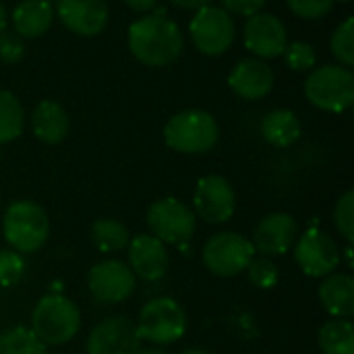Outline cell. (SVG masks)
Segmentation results:
<instances>
[{
  "label": "cell",
  "mask_w": 354,
  "mask_h": 354,
  "mask_svg": "<svg viewBox=\"0 0 354 354\" xmlns=\"http://www.w3.org/2000/svg\"><path fill=\"white\" fill-rule=\"evenodd\" d=\"M334 226L338 230V234L353 245L354 241V191L348 189L334 207Z\"/></svg>",
  "instance_id": "cell-29"
},
{
  "label": "cell",
  "mask_w": 354,
  "mask_h": 354,
  "mask_svg": "<svg viewBox=\"0 0 354 354\" xmlns=\"http://www.w3.org/2000/svg\"><path fill=\"white\" fill-rule=\"evenodd\" d=\"M322 307L338 319L354 315V278L351 274H330L322 280L317 290Z\"/></svg>",
  "instance_id": "cell-19"
},
{
  "label": "cell",
  "mask_w": 354,
  "mask_h": 354,
  "mask_svg": "<svg viewBox=\"0 0 354 354\" xmlns=\"http://www.w3.org/2000/svg\"><path fill=\"white\" fill-rule=\"evenodd\" d=\"M46 346H62L81 330V311L64 295H46L31 313L29 328Z\"/></svg>",
  "instance_id": "cell-3"
},
{
  "label": "cell",
  "mask_w": 354,
  "mask_h": 354,
  "mask_svg": "<svg viewBox=\"0 0 354 354\" xmlns=\"http://www.w3.org/2000/svg\"><path fill=\"white\" fill-rule=\"evenodd\" d=\"M344 255H346V263H348V268H353V245H348V247H346Z\"/></svg>",
  "instance_id": "cell-39"
},
{
  "label": "cell",
  "mask_w": 354,
  "mask_h": 354,
  "mask_svg": "<svg viewBox=\"0 0 354 354\" xmlns=\"http://www.w3.org/2000/svg\"><path fill=\"white\" fill-rule=\"evenodd\" d=\"M245 274H247L249 282L255 288H261V290L274 288L278 284V280H280L278 266L270 257H253L251 263L247 266Z\"/></svg>",
  "instance_id": "cell-28"
},
{
  "label": "cell",
  "mask_w": 354,
  "mask_h": 354,
  "mask_svg": "<svg viewBox=\"0 0 354 354\" xmlns=\"http://www.w3.org/2000/svg\"><path fill=\"white\" fill-rule=\"evenodd\" d=\"M220 137L216 118L205 110H183L164 127V141L178 153H205Z\"/></svg>",
  "instance_id": "cell-4"
},
{
  "label": "cell",
  "mask_w": 354,
  "mask_h": 354,
  "mask_svg": "<svg viewBox=\"0 0 354 354\" xmlns=\"http://www.w3.org/2000/svg\"><path fill=\"white\" fill-rule=\"evenodd\" d=\"M284 60H286V66L297 71V73H305V71H313L315 64H317V54H315V48L307 41H292V44H286L284 48Z\"/></svg>",
  "instance_id": "cell-30"
},
{
  "label": "cell",
  "mask_w": 354,
  "mask_h": 354,
  "mask_svg": "<svg viewBox=\"0 0 354 354\" xmlns=\"http://www.w3.org/2000/svg\"><path fill=\"white\" fill-rule=\"evenodd\" d=\"M137 286V278L131 268L118 259L97 261L87 276V288L91 297L102 305H118L127 301Z\"/></svg>",
  "instance_id": "cell-12"
},
{
  "label": "cell",
  "mask_w": 354,
  "mask_h": 354,
  "mask_svg": "<svg viewBox=\"0 0 354 354\" xmlns=\"http://www.w3.org/2000/svg\"><path fill=\"white\" fill-rule=\"evenodd\" d=\"M25 259L12 249H0V288H10L23 280Z\"/></svg>",
  "instance_id": "cell-31"
},
{
  "label": "cell",
  "mask_w": 354,
  "mask_h": 354,
  "mask_svg": "<svg viewBox=\"0 0 354 354\" xmlns=\"http://www.w3.org/2000/svg\"><path fill=\"white\" fill-rule=\"evenodd\" d=\"M330 48H332V54L336 56V60L351 68L354 64V19L348 17L332 35V41H330Z\"/></svg>",
  "instance_id": "cell-27"
},
{
  "label": "cell",
  "mask_w": 354,
  "mask_h": 354,
  "mask_svg": "<svg viewBox=\"0 0 354 354\" xmlns=\"http://www.w3.org/2000/svg\"><path fill=\"white\" fill-rule=\"evenodd\" d=\"M0 354H48V346L29 328L17 326L0 334Z\"/></svg>",
  "instance_id": "cell-26"
},
{
  "label": "cell",
  "mask_w": 354,
  "mask_h": 354,
  "mask_svg": "<svg viewBox=\"0 0 354 354\" xmlns=\"http://www.w3.org/2000/svg\"><path fill=\"white\" fill-rule=\"evenodd\" d=\"M54 23V8L48 0H23L12 10V27L21 37H39Z\"/></svg>",
  "instance_id": "cell-21"
},
{
  "label": "cell",
  "mask_w": 354,
  "mask_h": 354,
  "mask_svg": "<svg viewBox=\"0 0 354 354\" xmlns=\"http://www.w3.org/2000/svg\"><path fill=\"white\" fill-rule=\"evenodd\" d=\"M303 127L299 116L292 110L278 108L263 116L261 120V135L274 147H290L301 139Z\"/></svg>",
  "instance_id": "cell-22"
},
{
  "label": "cell",
  "mask_w": 354,
  "mask_h": 354,
  "mask_svg": "<svg viewBox=\"0 0 354 354\" xmlns=\"http://www.w3.org/2000/svg\"><path fill=\"white\" fill-rule=\"evenodd\" d=\"M255 257L251 239L239 232H218L203 245L201 259L203 266L218 278H234L245 274L247 266Z\"/></svg>",
  "instance_id": "cell-8"
},
{
  "label": "cell",
  "mask_w": 354,
  "mask_h": 354,
  "mask_svg": "<svg viewBox=\"0 0 354 354\" xmlns=\"http://www.w3.org/2000/svg\"><path fill=\"white\" fill-rule=\"evenodd\" d=\"M183 46V31L166 17V8H158L153 15H145L129 27V48L145 66L172 64L180 56Z\"/></svg>",
  "instance_id": "cell-1"
},
{
  "label": "cell",
  "mask_w": 354,
  "mask_h": 354,
  "mask_svg": "<svg viewBox=\"0 0 354 354\" xmlns=\"http://www.w3.org/2000/svg\"><path fill=\"white\" fill-rule=\"evenodd\" d=\"M25 112L19 97L0 89V145L15 141L23 133Z\"/></svg>",
  "instance_id": "cell-25"
},
{
  "label": "cell",
  "mask_w": 354,
  "mask_h": 354,
  "mask_svg": "<svg viewBox=\"0 0 354 354\" xmlns=\"http://www.w3.org/2000/svg\"><path fill=\"white\" fill-rule=\"evenodd\" d=\"M135 354H170L168 351H164L162 346H147V348H139Z\"/></svg>",
  "instance_id": "cell-37"
},
{
  "label": "cell",
  "mask_w": 354,
  "mask_h": 354,
  "mask_svg": "<svg viewBox=\"0 0 354 354\" xmlns=\"http://www.w3.org/2000/svg\"><path fill=\"white\" fill-rule=\"evenodd\" d=\"M56 15L68 31L93 37L108 23V4L106 0H58Z\"/></svg>",
  "instance_id": "cell-17"
},
{
  "label": "cell",
  "mask_w": 354,
  "mask_h": 354,
  "mask_svg": "<svg viewBox=\"0 0 354 354\" xmlns=\"http://www.w3.org/2000/svg\"><path fill=\"white\" fill-rule=\"evenodd\" d=\"M133 10H137V12H149V10H153L156 8V4H158V0H124Z\"/></svg>",
  "instance_id": "cell-36"
},
{
  "label": "cell",
  "mask_w": 354,
  "mask_h": 354,
  "mask_svg": "<svg viewBox=\"0 0 354 354\" xmlns=\"http://www.w3.org/2000/svg\"><path fill=\"white\" fill-rule=\"evenodd\" d=\"M141 348V340L135 322L127 317H106L95 324L87 336V354H135Z\"/></svg>",
  "instance_id": "cell-13"
},
{
  "label": "cell",
  "mask_w": 354,
  "mask_h": 354,
  "mask_svg": "<svg viewBox=\"0 0 354 354\" xmlns=\"http://www.w3.org/2000/svg\"><path fill=\"white\" fill-rule=\"evenodd\" d=\"M25 56V44L21 35L15 31H0V60L6 64H15Z\"/></svg>",
  "instance_id": "cell-33"
},
{
  "label": "cell",
  "mask_w": 354,
  "mask_h": 354,
  "mask_svg": "<svg viewBox=\"0 0 354 354\" xmlns=\"http://www.w3.org/2000/svg\"><path fill=\"white\" fill-rule=\"evenodd\" d=\"M297 236H299L297 220L286 212H272L257 222L251 245L261 257L272 259L288 253Z\"/></svg>",
  "instance_id": "cell-14"
},
{
  "label": "cell",
  "mask_w": 354,
  "mask_h": 354,
  "mask_svg": "<svg viewBox=\"0 0 354 354\" xmlns=\"http://www.w3.org/2000/svg\"><path fill=\"white\" fill-rule=\"evenodd\" d=\"M288 44L284 23L272 12H257L247 19L245 25V46L257 58L268 60L282 56Z\"/></svg>",
  "instance_id": "cell-15"
},
{
  "label": "cell",
  "mask_w": 354,
  "mask_h": 354,
  "mask_svg": "<svg viewBox=\"0 0 354 354\" xmlns=\"http://www.w3.org/2000/svg\"><path fill=\"white\" fill-rule=\"evenodd\" d=\"M288 8L301 19H324L332 8L334 0H286Z\"/></svg>",
  "instance_id": "cell-32"
},
{
  "label": "cell",
  "mask_w": 354,
  "mask_h": 354,
  "mask_svg": "<svg viewBox=\"0 0 354 354\" xmlns=\"http://www.w3.org/2000/svg\"><path fill=\"white\" fill-rule=\"evenodd\" d=\"M268 0H222V8L228 15H239V17H253L261 12L263 4Z\"/></svg>",
  "instance_id": "cell-34"
},
{
  "label": "cell",
  "mask_w": 354,
  "mask_h": 354,
  "mask_svg": "<svg viewBox=\"0 0 354 354\" xmlns=\"http://www.w3.org/2000/svg\"><path fill=\"white\" fill-rule=\"evenodd\" d=\"M170 2L180 8H187V10H199L203 6H209L214 0H170Z\"/></svg>",
  "instance_id": "cell-35"
},
{
  "label": "cell",
  "mask_w": 354,
  "mask_h": 354,
  "mask_svg": "<svg viewBox=\"0 0 354 354\" xmlns=\"http://www.w3.org/2000/svg\"><path fill=\"white\" fill-rule=\"evenodd\" d=\"M129 268L135 278L145 282H158L170 268V255L162 241L153 234H137L129 241Z\"/></svg>",
  "instance_id": "cell-16"
},
{
  "label": "cell",
  "mask_w": 354,
  "mask_h": 354,
  "mask_svg": "<svg viewBox=\"0 0 354 354\" xmlns=\"http://www.w3.org/2000/svg\"><path fill=\"white\" fill-rule=\"evenodd\" d=\"M307 100L326 112L340 114L354 102V75L342 64H322L305 81Z\"/></svg>",
  "instance_id": "cell-6"
},
{
  "label": "cell",
  "mask_w": 354,
  "mask_h": 354,
  "mask_svg": "<svg viewBox=\"0 0 354 354\" xmlns=\"http://www.w3.org/2000/svg\"><path fill=\"white\" fill-rule=\"evenodd\" d=\"M317 342L324 354H354V328L348 319L332 317L319 328Z\"/></svg>",
  "instance_id": "cell-24"
},
{
  "label": "cell",
  "mask_w": 354,
  "mask_h": 354,
  "mask_svg": "<svg viewBox=\"0 0 354 354\" xmlns=\"http://www.w3.org/2000/svg\"><path fill=\"white\" fill-rule=\"evenodd\" d=\"M187 326L189 322L185 309L168 297L145 303L135 324L139 340H145L151 346H168L183 340L187 334Z\"/></svg>",
  "instance_id": "cell-5"
},
{
  "label": "cell",
  "mask_w": 354,
  "mask_h": 354,
  "mask_svg": "<svg viewBox=\"0 0 354 354\" xmlns=\"http://www.w3.org/2000/svg\"><path fill=\"white\" fill-rule=\"evenodd\" d=\"M295 261L309 278H326L334 274L342 261L338 243L319 228H309L295 241Z\"/></svg>",
  "instance_id": "cell-9"
},
{
  "label": "cell",
  "mask_w": 354,
  "mask_h": 354,
  "mask_svg": "<svg viewBox=\"0 0 354 354\" xmlns=\"http://www.w3.org/2000/svg\"><path fill=\"white\" fill-rule=\"evenodd\" d=\"M191 39L195 48L205 56H220L224 54L236 35L234 19L222 6H203L191 19L189 25Z\"/></svg>",
  "instance_id": "cell-10"
},
{
  "label": "cell",
  "mask_w": 354,
  "mask_h": 354,
  "mask_svg": "<svg viewBox=\"0 0 354 354\" xmlns=\"http://www.w3.org/2000/svg\"><path fill=\"white\" fill-rule=\"evenodd\" d=\"M183 354H209L207 351H203V348H187Z\"/></svg>",
  "instance_id": "cell-40"
},
{
  "label": "cell",
  "mask_w": 354,
  "mask_h": 354,
  "mask_svg": "<svg viewBox=\"0 0 354 354\" xmlns=\"http://www.w3.org/2000/svg\"><path fill=\"white\" fill-rule=\"evenodd\" d=\"M4 29H6V8L0 2V31H4Z\"/></svg>",
  "instance_id": "cell-38"
},
{
  "label": "cell",
  "mask_w": 354,
  "mask_h": 354,
  "mask_svg": "<svg viewBox=\"0 0 354 354\" xmlns=\"http://www.w3.org/2000/svg\"><path fill=\"white\" fill-rule=\"evenodd\" d=\"M91 243L102 253H120L129 247L131 234L127 226L114 218H100L91 224L89 230Z\"/></svg>",
  "instance_id": "cell-23"
},
{
  "label": "cell",
  "mask_w": 354,
  "mask_h": 354,
  "mask_svg": "<svg viewBox=\"0 0 354 354\" xmlns=\"http://www.w3.org/2000/svg\"><path fill=\"white\" fill-rule=\"evenodd\" d=\"M151 234L164 245L180 247L189 243L197 230V216L193 209L176 197H164L153 201L145 214Z\"/></svg>",
  "instance_id": "cell-7"
},
{
  "label": "cell",
  "mask_w": 354,
  "mask_h": 354,
  "mask_svg": "<svg viewBox=\"0 0 354 354\" xmlns=\"http://www.w3.org/2000/svg\"><path fill=\"white\" fill-rule=\"evenodd\" d=\"M2 234L10 249L21 255L39 251L50 236L46 209L31 199L12 201L2 218Z\"/></svg>",
  "instance_id": "cell-2"
},
{
  "label": "cell",
  "mask_w": 354,
  "mask_h": 354,
  "mask_svg": "<svg viewBox=\"0 0 354 354\" xmlns=\"http://www.w3.org/2000/svg\"><path fill=\"white\" fill-rule=\"evenodd\" d=\"M193 214L203 222L212 226L226 224L234 216L236 207V195L232 185L220 174H207L199 178L193 193Z\"/></svg>",
  "instance_id": "cell-11"
},
{
  "label": "cell",
  "mask_w": 354,
  "mask_h": 354,
  "mask_svg": "<svg viewBox=\"0 0 354 354\" xmlns=\"http://www.w3.org/2000/svg\"><path fill=\"white\" fill-rule=\"evenodd\" d=\"M0 160H2V149H0Z\"/></svg>",
  "instance_id": "cell-41"
},
{
  "label": "cell",
  "mask_w": 354,
  "mask_h": 354,
  "mask_svg": "<svg viewBox=\"0 0 354 354\" xmlns=\"http://www.w3.org/2000/svg\"><path fill=\"white\" fill-rule=\"evenodd\" d=\"M31 124H33V135L48 145L60 143L71 129L66 110L54 100H44L35 106Z\"/></svg>",
  "instance_id": "cell-20"
},
{
  "label": "cell",
  "mask_w": 354,
  "mask_h": 354,
  "mask_svg": "<svg viewBox=\"0 0 354 354\" xmlns=\"http://www.w3.org/2000/svg\"><path fill=\"white\" fill-rule=\"evenodd\" d=\"M228 87L243 100H261L274 87V71L261 58H245L230 71Z\"/></svg>",
  "instance_id": "cell-18"
}]
</instances>
